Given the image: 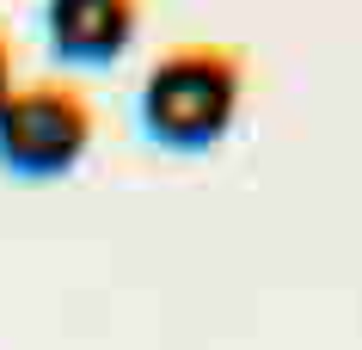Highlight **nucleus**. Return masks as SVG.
I'll list each match as a JSON object with an SVG mask.
<instances>
[{
    "label": "nucleus",
    "mask_w": 362,
    "mask_h": 350,
    "mask_svg": "<svg viewBox=\"0 0 362 350\" xmlns=\"http://www.w3.org/2000/svg\"><path fill=\"white\" fill-rule=\"evenodd\" d=\"M246 105V49L240 43H172L141 80V129L172 154H203L233 129Z\"/></svg>",
    "instance_id": "1"
},
{
    "label": "nucleus",
    "mask_w": 362,
    "mask_h": 350,
    "mask_svg": "<svg viewBox=\"0 0 362 350\" xmlns=\"http://www.w3.org/2000/svg\"><path fill=\"white\" fill-rule=\"evenodd\" d=\"M93 129H98L93 98L74 80H56V74L25 80L0 105V166L13 178H56L86 160Z\"/></svg>",
    "instance_id": "2"
},
{
    "label": "nucleus",
    "mask_w": 362,
    "mask_h": 350,
    "mask_svg": "<svg viewBox=\"0 0 362 350\" xmlns=\"http://www.w3.org/2000/svg\"><path fill=\"white\" fill-rule=\"evenodd\" d=\"M141 31V0H43V37L62 62L105 68Z\"/></svg>",
    "instance_id": "3"
},
{
    "label": "nucleus",
    "mask_w": 362,
    "mask_h": 350,
    "mask_svg": "<svg viewBox=\"0 0 362 350\" xmlns=\"http://www.w3.org/2000/svg\"><path fill=\"white\" fill-rule=\"evenodd\" d=\"M13 86H19V80H13V31L0 25V105L13 98Z\"/></svg>",
    "instance_id": "4"
}]
</instances>
